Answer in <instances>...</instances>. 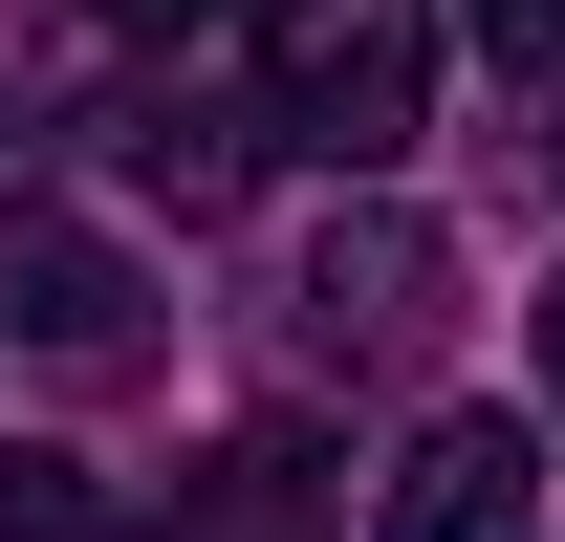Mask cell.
Instances as JSON below:
<instances>
[{
    "mask_svg": "<svg viewBox=\"0 0 565 542\" xmlns=\"http://www.w3.org/2000/svg\"><path fill=\"white\" fill-rule=\"evenodd\" d=\"M262 131L327 174H392L435 131V0H262Z\"/></svg>",
    "mask_w": 565,
    "mask_h": 542,
    "instance_id": "obj_1",
    "label": "cell"
},
{
    "mask_svg": "<svg viewBox=\"0 0 565 542\" xmlns=\"http://www.w3.org/2000/svg\"><path fill=\"white\" fill-rule=\"evenodd\" d=\"M282 304H305V347H349V369H414V347L457 326V239H435V217H392V196H349L327 239H305V282H282Z\"/></svg>",
    "mask_w": 565,
    "mask_h": 542,
    "instance_id": "obj_2",
    "label": "cell"
},
{
    "mask_svg": "<svg viewBox=\"0 0 565 542\" xmlns=\"http://www.w3.org/2000/svg\"><path fill=\"white\" fill-rule=\"evenodd\" d=\"M131 304H152V282L109 261L66 196H0V326L44 347V369H131Z\"/></svg>",
    "mask_w": 565,
    "mask_h": 542,
    "instance_id": "obj_3",
    "label": "cell"
},
{
    "mask_svg": "<svg viewBox=\"0 0 565 542\" xmlns=\"http://www.w3.org/2000/svg\"><path fill=\"white\" fill-rule=\"evenodd\" d=\"M370 542H544V456H522V412H435L414 456L370 477Z\"/></svg>",
    "mask_w": 565,
    "mask_h": 542,
    "instance_id": "obj_4",
    "label": "cell"
},
{
    "mask_svg": "<svg viewBox=\"0 0 565 542\" xmlns=\"http://www.w3.org/2000/svg\"><path fill=\"white\" fill-rule=\"evenodd\" d=\"M239 152H262L239 109H131V174H152L174 217H217V196H239Z\"/></svg>",
    "mask_w": 565,
    "mask_h": 542,
    "instance_id": "obj_5",
    "label": "cell"
},
{
    "mask_svg": "<svg viewBox=\"0 0 565 542\" xmlns=\"http://www.w3.org/2000/svg\"><path fill=\"white\" fill-rule=\"evenodd\" d=\"M196 477H217V499L174 542H282V521H305V456H282V434H239V456H196Z\"/></svg>",
    "mask_w": 565,
    "mask_h": 542,
    "instance_id": "obj_6",
    "label": "cell"
},
{
    "mask_svg": "<svg viewBox=\"0 0 565 542\" xmlns=\"http://www.w3.org/2000/svg\"><path fill=\"white\" fill-rule=\"evenodd\" d=\"M0 542H131L87 456H0Z\"/></svg>",
    "mask_w": 565,
    "mask_h": 542,
    "instance_id": "obj_7",
    "label": "cell"
},
{
    "mask_svg": "<svg viewBox=\"0 0 565 542\" xmlns=\"http://www.w3.org/2000/svg\"><path fill=\"white\" fill-rule=\"evenodd\" d=\"M479 66L500 87H565V0H479Z\"/></svg>",
    "mask_w": 565,
    "mask_h": 542,
    "instance_id": "obj_8",
    "label": "cell"
},
{
    "mask_svg": "<svg viewBox=\"0 0 565 542\" xmlns=\"http://www.w3.org/2000/svg\"><path fill=\"white\" fill-rule=\"evenodd\" d=\"M109 44H196V22H239V0H87Z\"/></svg>",
    "mask_w": 565,
    "mask_h": 542,
    "instance_id": "obj_9",
    "label": "cell"
},
{
    "mask_svg": "<svg viewBox=\"0 0 565 542\" xmlns=\"http://www.w3.org/2000/svg\"><path fill=\"white\" fill-rule=\"evenodd\" d=\"M544 391H565V282H544Z\"/></svg>",
    "mask_w": 565,
    "mask_h": 542,
    "instance_id": "obj_10",
    "label": "cell"
},
{
    "mask_svg": "<svg viewBox=\"0 0 565 542\" xmlns=\"http://www.w3.org/2000/svg\"><path fill=\"white\" fill-rule=\"evenodd\" d=\"M544 152H565V131H544Z\"/></svg>",
    "mask_w": 565,
    "mask_h": 542,
    "instance_id": "obj_11",
    "label": "cell"
}]
</instances>
